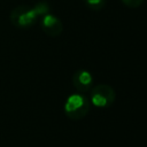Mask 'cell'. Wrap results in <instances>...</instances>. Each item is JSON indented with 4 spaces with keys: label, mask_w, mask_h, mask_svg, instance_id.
Instances as JSON below:
<instances>
[{
    "label": "cell",
    "mask_w": 147,
    "mask_h": 147,
    "mask_svg": "<svg viewBox=\"0 0 147 147\" xmlns=\"http://www.w3.org/2000/svg\"><path fill=\"white\" fill-rule=\"evenodd\" d=\"M129 8H138L142 5L144 0H121Z\"/></svg>",
    "instance_id": "obj_8"
},
{
    "label": "cell",
    "mask_w": 147,
    "mask_h": 147,
    "mask_svg": "<svg viewBox=\"0 0 147 147\" xmlns=\"http://www.w3.org/2000/svg\"><path fill=\"white\" fill-rule=\"evenodd\" d=\"M38 18L39 16L37 15L34 8L26 5L15 7L9 14L10 23L17 29H29L37 23Z\"/></svg>",
    "instance_id": "obj_2"
},
{
    "label": "cell",
    "mask_w": 147,
    "mask_h": 147,
    "mask_svg": "<svg viewBox=\"0 0 147 147\" xmlns=\"http://www.w3.org/2000/svg\"><path fill=\"white\" fill-rule=\"evenodd\" d=\"M40 26H41V30L44 31V33L47 34L48 37H52V38L59 37L63 31L62 21L57 16H55L51 13L41 16Z\"/></svg>",
    "instance_id": "obj_4"
},
{
    "label": "cell",
    "mask_w": 147,
    "mask_h": 147,
    "mask_svg": "<svg viewBox=\"0 0 147 147\" xmlns=\"http://www.w3.org/2000/svg\"><path fill=\"white\" fill-rule=\"evenodd\" d=\"M71 80L74 87L79 93L88 92L93 87V82H94L92 74L86 69H78L77 71H75Z\"/></svg>",
    "instance_id": "obj_5"
},
{
    "label": "cell",
    "mask_w": 147,
    "mask_h": 147,
    "mask_svg": "<svg viewBox=\"0 0 147 147\" xmlns=\"http://www.w3.org/2000/svg\"><path fill=\"white\" fill-rule=\"evenodd\" d=\"M91 108V102L87 96L83 93H75L70 94L63 106L64 114L68 118L72 121H79L84 118Z\"/></svg>",
    "instance_id": "obj_1"
},
{
    "label": "cell",
    "mask_w": 147,
    "mask_h": 147,
    "mask_svg": "<svg viewBox=\"0 0 147 147\" xmlns=\"http://www.w3.org/2000/svg\"><path fill=\"white\" fill-rule=\"evenodd\" d=\"M33 8H34V10H36V13H37V15L39 17H41V16H44V15H46V14L49 13V6H48V3L46 1H39V2H37L33 6Z\"/></svg>",
    "instance_id": "obj_7"
},
{
    "label": "cell",
    "mask_w": 147,
    "mask_h": 147,
    "mask_svg": "<svg viewBox=\"0 0 147 147\" xmlns=\"http://www.w3.org/2000/svg\"><path fill=\"white\" fill-rule=\"evenodd\" d=\"M90 91V102L96 108H108L115 102L116 92L108 84H98Z\"/></svg>",
    "instance_id": "obj_3"
},
{
    "label": "cell",
    "mask_w": 147,
    "mask_h": 147,
    "mask_svg": "<svg viewBox=\"0 0 147 147\" xmlns=\"http://www.w3.org/2000/svg\"><path fill=\"white\" fill-rule=\"evenodd\" d=\"M85 5L91 9V10H102L105 5H106V0H84Z\"/></svg>",
    "instance_id": "obj_6"
}]
</instances>
